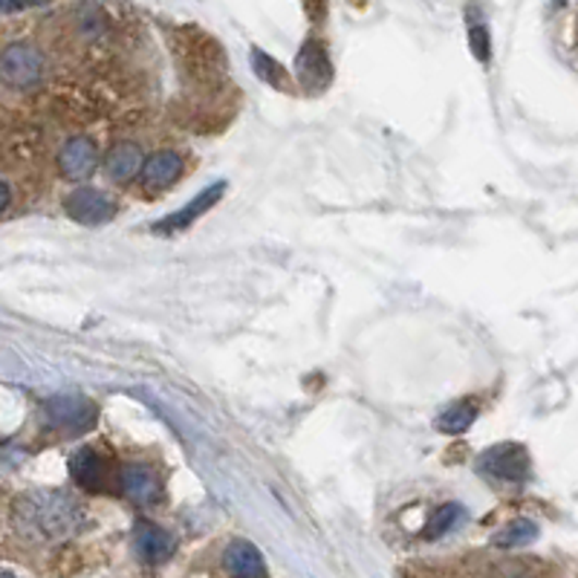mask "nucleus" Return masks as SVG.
<instances>
[{"label": "nucleus", "mask_w": 578, "mask_h": 578, "mask_svg": "<svg viewBox=\"0 0 578 578\" xmlns=\"http://www.w3.org/2000/svg\"><path fill=\"white\" fill-rule=\"evenodd\" d=\"M17 527L26 529L29 535L47 538V541H61L73 535L82 527L84 513L75 497L67 492H35L24 497L15 509Z\"/></svg>", "instance_id": "obj_1"}, {"label": "nucleus", "mask_w": 578, "mask_h": 578, "mask_svg": "<svg viewBox=\"0 0 578 578\" xmlns=\"http://www.w3.org/2000/svg\"><path fill=\"white\" fill-rule=\"evenodd\" d=\"M44 75V56L38 47L33 44H12L3 50L0 56V79L9 84V87H33V84L41 82Z\"/></svg>", "instance_id": "obj_2"}, {"label": "nucleus", "mask_w": 578, "mask_h": 578, "mask_svg": "<svg viewBox=\"0 0 578 578\" xmlns=\"http://www.w3.org/2000/svg\"><path fill=\"white\" fill-rule=\"evenodd\" d=\"M480 471L497 483H523L529 478V455L518 443H501L480 455Z\"/></svg>", "instance_id": "obj_3"}, {"label": "nucleus", "mask_w": 578, "mask_h": 578, "mask_svg": "<svg viewBox=\"0 0 578 578\" xmlns=\"http://www.w3.org/2000/svg\"><path fill=\"white\" fill-rule=\"evenodd\" d=\"M47 411V422L52 429H61L67 434H82L96 422V405L84 397H52L50 402L44 405Z\"/></svg>", "instance_id": "obj_4"}, {"label": "nucleus", "mask_w": 578, "mask_h": 578, "mask_svg": "<svg viewBox=\"0 0 578 578\" xmlns=\"http://www.w3.org/2000/svg\"><path fill=\"white\" fill-rule=\"evenodd\" d=\"M296 70L301 84H304V91L322 93L333 82V64L324 41H318V38L304 41V47H301V52L296 58Z\"/></svg>", "instance_id": "obj_5"}, {"label": "nucleus", "mask_w": 578, "mask_h": 578, "mask_svg": "<svg viewBox=\"0 0 578 578\" xmlns=\"http://www.w3.org/2000/svg\"><path fill=\"white\" fill-rule=\"evenodd\" d=\"M67 215L84 226H99L116 215V203L96 189H75L67 197Z\"/></svg>", "instance_id": "obj_6"}, {"label": "nucleus", "mask_w": 578, "mask_h": 578, "mask_svg": "<svg viewBox=\"0 0 578 578\" xmlns=\"http://www.w3.org/2000/svg\"><path fill=\"white\" fill-rule=\"evenodd\" d=\"M224 191H226V182H215V185H208V189L200 191L197 197L191 200V203H185L180 212H173L171 217H166V220L154 224V231H157V234H173V231H185L191 224H194V220H197V217L206 215L208 208L215 206L217 200L224 197Z\"/></svg>", "instance_id": "obj_7"}, {"label": "nucleus", "mask_w": 578, "mask_h": 578, "mask_svg": "<svg viewBox=\"0 0 578 578\" xmlns=\"http://www.w3.org/2000/svg\"><path fill=\"white\" fill-rule=\"evenodd\" d=\"M119 483H122V492L131 497L133 504L140 506H154L162 501V483L148 466H124L122 474H119Z\"/></svg>", "instance_id": "obj_8"}, {"label": "nucleus", "mask_w": 578, "mask_h": 578, "mask_svg": "<svg viewBox=\"0 0 578 578\" xmlns=\"http://www.w3.org/2000/svg\"><path fill=\"white\" fill-rule=\"evenodd\" d=\"M70 474L87 492H101L110 483L108 460L96 448H79L70 460Z\"/></svg>", "instance_id": "obj_9"}, {"label": "nucleus", "mask_w": 578, "mask_h": 578, "mask_svg": "<svg viewBox=\"0 0 578 578\" xmlns=\"http://www.w3.org/2000/svg\"><path fill=\"white\" fill-rule=\"evenodd\" d=\"M173 550H177V541L162 527L150 523V520H142L136 527V553H140L142 562L162 564L166 558H171Z\"/></svg>", "instance_id": "obj_10"}, {"label": "nucleus", "mask_w": 578, "mask_h": 578, "mask_svg": "<svg viewBox=\"0 0 578 578\" xmlns=\"http://www.w3.org/2000/svg\"><path fill=\"white\" fill-rule=\"evenodd\" d=\"M96 159H99L96 145H93L91 140L79 136V140H70L64 148H61V154H58V168H61L67 180H82V177H87V173L96 168Z\"/></svg>", "instance_id": "obj_11"}, {"label": "nucleus", "mask_w": 578, "mask_h": 578, "mask_svg": "<svg viewBox=\"0 0 578 578\" xmlns=\"http://www.w3.org/2000/svg\"><path fill=\"white\" fill-rule=\"evenodd\" d=\"M182 168H185V162H182L180 154H173V150H159V154H154V157H148L142 162L140 168L142 182H145L148 189H166V185L180 180Z\"/></svg>", "instance_id": "obj_12"}, {"label": "nucleus", "mask_w": 578, "mask_h": 578, "mask_svg": "<svg viewBox=\"0 0 578 578\" xmlns=\"http://www.w3.org/2000/svg\"><path fill=\"white\" fill-rule=\"evenodd\" d=\"M224 564L231 578H264V558L249 541H234L226 546Z\"/></svg>", "instance_id": "obj_13"}, {"label": "nucleus", "mask_w": 578, "mask_h": 578, "mask_svg": "<svg viewBox=\"0 0 578 578\" xmlns=\"http://www.w3.org/2000/svg\"><path fill=\"white\" fill-rule=\"evenodd\" d=\"M142 162H145V157H142L140 145L122 142V145H116V148L108 154V159H105V173L116 182H128L131 177L140 173Z\"/></svg>", "instance_id": "obj_14"}, {"label": "nucleus", "mask_w": 578, "mask_h": 578, "mask_svg": "<svg viewBox=\"0 0 578 578\" xmlns=\"http://www.w3.org/2000/svg\"><path fill=\"white\" fill-rule=\"evenodd\" d=\"M478 420V405L474 402H455L437 417V431L443 434H462L471 429V422Z\"/></svg>", "instance_id": "obj_15"}, {"label": "nucleus", "mask_w": 578, "mask_h": 578, "mask_svg": "<svg viewBox=\"0 0 578 578\" xmlns=\"http://www.w3.org/2000/svg\"><path fill=\"white\" fill-rule=\"evenodd\" d=\"M462 518H466V509H462L460 504L439 506V509H434L429 523H425V538L434 541V538L446 535V532H451V529H455Z\"/></svg>", "instance_id": "obj_16"}, {"label": "nucleus", "mask_w": 578, "mask_h": 578, "mask_svg": "<svg viewBox=\"0 0 578 578\" xmlns=\"http://www.w3.org/2000/svg\"><path fill=\"white\" fill-rule=\"evenodd\" d=\"M252 67H255L257 79H264V82H269L273 87H278V91H292V82H289V75L284 73V67L278 64L275 58L266 56V52L252 50Z\"/></svg>", "instance_id": "obj_17"}, {"label": "nucleus", "mask_w": 578, "mask_h": 578, "mask_svg": "<svg viewBox=\"0 0 578 578\" xmlns=\"http://www.w3.org/2000/svg\"><path fill=\"white\" fill-rule=\"evenodd\" d=\"M538 538V527L532 520H513L509 527H504L495 535V544L504 546V550H515V546H527L529 541H535Z\"/></svg>", "instance_id": "obj_18"}, {"label": "nucleus", "mask_w": 578, "mask_h": 578, "mask_svg": "<svg viewBox=\"0 0 578 578\" xmlns=\"http://www.w3.org/2000/svg\"><path fill=\"white\" fill-rule=\"evenodd\" d=\"M469 41H471V52H474L480 61H489L492 50H489V33L483 29V26H471Z\"/></svg>", "instance_id": "obj_19"}, {"label": "nucleus", "mask_w": 578, "mask_h": 578, "mask_svg": "<svg viewBox=\"0 0 578 578\" xmlns=\"http://www.w3.org/2000/svg\"><path fill=\"white\" fill-rule=\"evenodd\" d=\"M7 203H9V189L3 185V182H0V212L7 208Z\"/></svg>", "instance_id": "obj_20"}, {"label": "nucleus", "mask_w": 578, "mask_h": 578, "mask_svg": "<svg viewBox=\"0 0 578 578\" xmlns=\"http://www.w3.org/2000/svg\"><path fill=\"white\" fill-rule=\"evenodd\" d=\"M504 578H535V576H529V573H523V570H515V573H509V576H504Z\"/></svg>", "instance_id": "obj_21"}, {"label": "nucleus", "mask_w": 578, "mask_h": 578, "mask_svg": "<svg viewBox=\"0 0 578 578\" xmlns=\"http://www.w3.org/2000/svg\"><path fill=\"white\" fill-rule=\"evenodd\" d=\"M0 578H17V576H12V573H7V570H0Z\"/></svg>", "instance_id": "obj_22"}]
</instances>
